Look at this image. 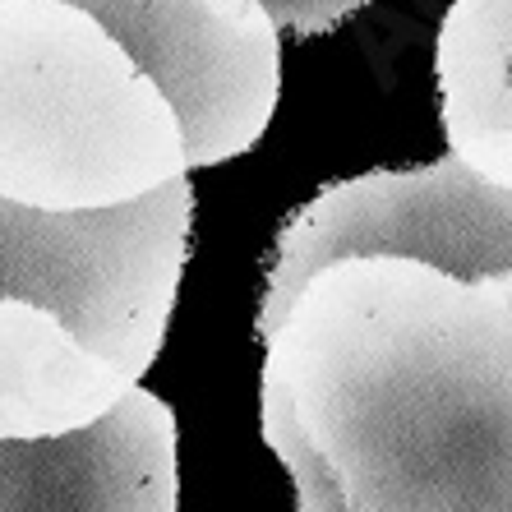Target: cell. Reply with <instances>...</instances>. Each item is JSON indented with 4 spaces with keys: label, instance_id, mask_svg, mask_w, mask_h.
<instances>
[{
    "label": "cell",
    "instance_id": "6da1fadb",
    "mask_svg": "<svg viewBox=\"0 0 512 512\" xmlns=\"http://www.w3.org/2000/svg\"><path fill=\"white\" fill-rule=\"evenodd\" d=\"M300 512H512V273L346 254L263 333Z\"/></svg>",
    "mask_w": 512,
    "mask_h": 512
},
{
    "label": "cell",
    "instance_id": "7a4b0ae2",
    "mask_svg": "<svg viewBox=\"0 0 512 512\" xmlns=\"http://www.w3.org/2000/svg\"><path fill=\"white\" fill-rule=\"evenodd\" d=\"M185 176L162 88L74 0H0V199L111 208Z\"/></svg>",
    "mask_w": 512,
    "mask_h": 512
},
{
    "label": "cell",
    "instance_id": "3957f363",
    "mask_svg": "<svg viewBox=\"0 0 512 512\" xmlns=\"http://www.w3.org/2000/svg\"><path fill=\"white\" fill-rule=\"evenodd\" d=\"M190 217L185 176L139 199L74 213L0 199V296L56 310L88 351L143 379L167 342L190 259Z\"/></svg>",
    "mask_w": 512,
    "mask_h": 512
},
{
    "label": "cell",
    "instance_id": "277c9868",
    "mask_svg": "<svg viewBox=\"0 0 512 512\" xmlns=\"http://www.w3.org/2000/svg\"><path fill=\"white\" fill-rule=\"evenodd\" d=\"M346 254H402L453 277L512 273V185L448 153L416 171H370L323 185L277 231L259 337L286 314L305 277Z\"/></svg>",
    "mask_w": 512,
    "mask_h": 512
},
{
    "label": "cell",
    "instance_id": "5b68a950",
    "mask_svg": "<svg viewBox=\"0 0 512 512\" xmlns=\"http://www.w3.org/2000/svg\"><path fill=\"white\" fill-rule=\"evenodd\" d=\"M171 102L185 167L245 157L282 88L277 24L259 0H74Z\"/></svg>",
    "mask_w": 512,
    "mask_h": 512
},
{
    "label": "cell",
    "instance_id": "8992f818",
    "mask_svg": "<svg viewBox=\"0 0 512 512\" xmlns=\"http://www.w3.org/2000/svg\"><path fill=\"white\" fill-rule=\"evenodd\" d=\"M176 416L134 383L93 425L0 439V512H176Z\"/></svg>",
    "mask_w": 512,
    "mask_h": 512
},
{
    "label": "cell",
    "instance_id": "52a82bcc",
    "mask_svg": "<svg viewBox=\"0 0 512 512\" xmlns=\"http://www.w3.org/2000/svg\"><path fill=\"white\" fill-rule=\"evenodd\" d=\"M139 379L88 351L56 310L0 296V439H51L107 416Z\"/></svg>",
    "mask_w": 512,
    "mask_h": 512
},
{
    "label": "cell",
    "instance_id": "ba28073f",
    "mask_svg": "<svg viewBox=\"0 0 512 512\" xmlns=\"http://www.w3.org/2000/svg\"><path fill=\"white\" fill-rule=\"evenodd\" d=\"M434 70L448 148L512 185V0H457L443 14Z\"/></svg>",
    "mask_w": 512,
    "mask_h": 512
},
{
    "label": "cell",
    "instance_id": "9c48e42d",
    "mask_svg": "<svg viewBox=\"0 0 512 512\" xmlns=\"http://www.w3.org/2000/svg\"><path fill=\"white\" fill-rule=\"evenodd\" d=\"M259 5L273 14L277 28H291L300 37H319V33H333L356 10H365L370 0H259Z\"/></svg>",
    "mask_w": 512,
    "mask_h": 512
}]
</instances>
